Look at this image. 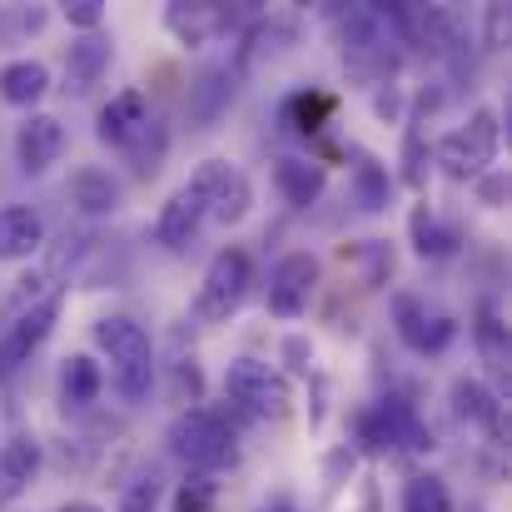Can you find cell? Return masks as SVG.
I'll list each match as a JSON object with an SVG mask.
<instances>
[{
	"instance_id": "2",
	"label": "cell",
	"mask_w": 512,
	"mask_h": 512,
	"mask_svg": "<svg viewBox=\"0 0 512 512\" xmlns=\"http://www.w3.org/2000/svg\"><path fill=\"white\" fill-rule=\"evenodd\" d=\"M170 448H174V458H179L184 468H194L199 478L224 473V468L239 463V438H234V428H229L214 408H189V413H179L170 428Z\"/></svg>"
},
{
	"instance_id": "21",
	"label": "cell",
	"mask_w": 512,
	"mask_h": 512,
	"mask_svg": "<svg viewBox=\"0 0 512 512\" xmlns=\"http://www.w3.org/2000/svg\"><path fill=\"white\" fill-rule=\"evenodd\" d=\"M403 512H453V498H448V483L433 478V473H418L403 483Z\"/></svg>"
},
{
	"instance_id": "33",
	"label": "cell",
	"mask_w": 512,
	"mask_h": 512,
	"mask_svg": "<svg viewBox=\"0 0 512 512\" xmlns=\"http://www.w3.org/2000/svg\"><path fill=\"white\" fill-rule=\"evenodd\" d=\"M274 512H294V508H284V503H279V508H274Z\"/></svg>"
},
{
	"instance_id": "24",
	"label": "cell",
	"mask_w": 512,
	"mask_h": 512,
	"mask_svg": "<svg viewBox=\"0 0 512 512\" xmlns=\"http://www.w3.org/2000/svg\"><path fill=\"white\" fill-rule=\"evenodd\" d=\"M413 249H418L423 259H443V254L453 249V234L428 214V204H418V209H413Z\"/></svg>"
},
{
	"instance_id": "18",
	"label": "cell",
	"mask_w": 512,
	"mask_h": 512,
	"mask_svg": "<svg viewBox=\"0 0 512 512\" xmlns=\"http://www.w3.org/2000/svg\"><path fill=\"white\" fill-rule=\"evenodd\" d=\"M100 388H105L100 363L90 353H70L65 368H60V398H65V408H90L100 398Z\"/></svg>"
},
{
	"instance_id": "15",
	"label": "cell",
	"mask_w": 512,
	"mask_h": 512,
	"mask_svg": "<svg viewBox=\"0 0 512 512\" xmlns=\"http://www.w3.org/2000/svg\"><path fill=\"white\" fill-rule=\"evenodd\" d=\"M45 90H50V70H45L40 60H10V65L0 70V100L15 105V110L40 105Z\"/></svg>"
},
{
	"instance_id": "8",
	"label": "cell",
	"mask_w": 512,
	"mask_h": 512,
	"mask_svg": "<svg viewBox=\"0 0 512 512\" xmlns=\"http://www.w3.org/2000/svg\"><path fill=\"white\" fill-rule=\"evenodd\" d=\"M314 289H319V259L314 254H284L274 264V279H269V309L279 319H299L309 309Z\"/></svg>"
},
{
	"instance_id": "34",
	"label": "cell",
	"mask_w": 512,
	"mask_h": 512,
	"mask_svg": "<svg viewBox=\"0 0 512 512\" xmlns=\"http://www.w3.org/2000/svg\"><path fill=\"white\" fill-rule=\"evenodd\" d=\"M468 512H483V508H468Z\"/></svg>"
},
{
	"instance_id": "11",
	"label": "cell",
	"mask_w": 512,
	"mask_h": 512,
	"mask_svg": "<svg viewBox=\"0 0 512 512\" xmlns=\"http://www.w3.org/2000/svg\"><path fill=\"white\" fill-rule=\"evenodd\" d=\"M65 150V130L55 115H25V125L15 130V160L25 174H45Z\"/></svg>"
},
{
	"instance_id": "6",
	"label": "cell",
	"mask_w": 512,
	"mask_h": 512,
	"mask_svg": "<svg viewBox=\"0 0 512 512\" xmlns=\"http://www.w3.org/2000/svg\"><path fill=\"white\" fill-rule=\"evenodd\" d=\"M358 433H363V443H368L373 453H388V448L428 453V448H433L428 428L418 423V413H413L403 398H383L378 408H368V413L358 418Z\"/></svg>"
},
{
	"instance_id": "13",
	"label": "cell",
	"mask_w": 512,
	"mask_h": 512,
	"mask_svg": "<svg viewBox=\"0 0 512 512\" xmlns=\"http://www.w3.org/2000/svg\"><path fill=\"white\" fill-rule=\"evenodd\" d=\"M40 249H45V219L30 204H5L0 209V259L20 264V259H30Z\"/></svg>"
},
{
	"instance_id": "1",
	"label": "cell",
	"mask_w": 512,
	"mask_h": 512,
	"mask_svg": "<svg viewBox=\"0 0 512 512\" xmlns=\"http://www.w3.org/2000/svg\"><path fill=\"white\" fill-rule=\"evenodd\" d=\"M95 343H100V353L110 358L115 388H120L130 403L150 398V388H155V343H150V334H145L135 319L110 314V319L95 324Z\"/></svg>"
},
{
	"instance_id": "16",
	"label": "cell",
	"mask_w": 512,
	"mask_h": 512,
	"mask_svg": "<svg viewBox=\"0 0 512 512\" xmlns=\"http://www.w3.org/2000/svg\"><path fill=\"white\" fill-rule=\"evenodd\" d=\"M274 184H279V194L294 204V209H309L319 194H324V184H329V170L324 165H314V160H279L274 165Z\"/></svg>"
},
{
	"instance_id": "19",
	"label": "cell",
	"mask_w": 512,
	"mask_h": 512,
	"mask_svg": "<svg viewBox=\"0 0 512 512\" xmlns=\"http://www.w3.org/2000/svg\"><path fill=\"white\" fill-rule=\"evenodd\" d=\"M453 413L468 418V423H483V428H498L503 423V403L478 378H458L453 383Z\"/></svg>"
},
{
	"instance_id": "14",
	"label": "cell",
	"mask_w": 512,
	"mask_h": 512,
	"mask_svg": "<svg viewBox=\"0 0 512 512\" xmlns=\"http://www.w3.org/2000/svg\"><path fill=\"white\" fill-rule=\"evenodd\" d=\"M65 194H70V204H75L80 214H115V209H120V184L110 179V170H95V165L70 174Z\"/></svg>"
},
{
	"instance_id": "28",
	"label": "cell",
	"mask_w": 512,
	"mask_h": 512,
	"mask_svg": "<svg viewBox=\"0 0 512 512\" xmlns=\"http://www.w3.org/2000/svg\"><path fill=\"white\" fill-rule=\"evenodd\" d=\"M209 503H214V483L209 478H189L179 488V498H174V512H204Z\"/></svg>"
},
{
	"instance_id": "22",
	"label": "cell",
	"mask_w": 512,
	"mask_h": 512,
	"mask_svg": "<svg viewBox=\"0 0 512 512\" xmlns=\"http://www.w3.org/2000/svg\"><path fill=\"white\" fill-rule=\"evenodd\" d=\"M353 189H358L363 209H388V199H393V179H388V170L378 160H358L353 165Z\"/></svg>"
},
{
	"instance_id": "10",
	"label": "cell",
	"mask_w": 512,
	"mask_h": 512,
	"mask_svg": "<svg viewBox=\"0 0 512 512\" xmlns=\"http://www.w3.org/2000/svg\"><path fill=\"white\" fill-rule=\"evenodd\" d=\"M393 309H398V339L408 343L413 353H443L453 343V334H458L448 314H438V309H428L418 299H398Z\"/></svg>"
},
{
	"instance_id": "27",
	"label": "cell",
	"mask_w": 512,
	"mask_h": 512,
	"mask_svg": "<svg viewBox=\"0 0 512 512\" xmlns=\"http://www.w3.org/2000/svg\"><path fill=\"white\" fill-rule=\"evenodd\" d=\"M403 160H408L403 179H408L413 189H423V184H428V155H423V140H418V130H408V140H403Z\"/></svg>"
},
{
	"instance_id": "3",
	"label": "cell",
	"mask_w": 512,
	"mask_h": 512,
	"mask_svg": "<svg viewBox=\"0 0 512 512\" xmlns=\"http://www.w3.org/2000/svg\"><path fill=\"white\" fill-rule=\"evenodd\" d=\"M224 398L239 403L254 418H284L289 403H294V388H289V378L274 363H264V358H234L224 368Z\"/></svg>"
},
{
	"instance_id": "5",
	"label": "cell",
	"mask_w": 512,
	"mask_h": 512,
	"mask_svg": "<svg viewBox=\"0 0 512 512\" xmlns=\"http://www.w3.org/2000/svg\"><path fill=\"white\" fill-rule=\"evenodd\" d=\"M244 294H249V254H239V249H219V254L209 259L204 279H199L194 314L209 319V324H219V319H229V314L244 304Z\"/></svg>"
},
{
	"instance_id": "30",
	"label": "cell",
	"mask_w": 512,
	"mask_h": 512,
	"mask_svg": "<svg viewBox=\"0 0 512 512\" xmlns=\"http://www.w3.org/2000/svg\"><path fill=\"white\" fill-rule=\"evenodd\" d=\"M20 493H25V488L10 478V468H5V458H0V508H5V503H15Z\"/></svg>"
},
{
	"instance_id": "17",
	"label": "cell",
	"mask_w": 512,
	"mask_h": 512,
	"mask_svg": "<svg viewBox=\"0 0 512 512\" xmlns=\"http://www.w3.org/2000/svg\"><path fill=\"white\" fill-rule=\"evenodd\" d=\"M105 65H110V40L105 35L70 40V50H65V80H70V90H90L105 75Z\"/></svg>"
},
{
	"instance_id": "25",
	"label": "cell",
	"mask_w": 512,
	"mask_h": 512,
	"mask_svg": "<svg viewBox=\"0 0 512 512\" xmlns=\"http://www.w3.org/2000/svg\"><path fill=\"white\" fill-rule=\"evenodd\" d=\"M0 458H5V468H10V478H15L20 488L40 473V443H35L30 433H15L10 443H0Z\"/></svg>"
},
{
	"instance_id": "7",
	"label": "cell",
	"mask_w": 512,
	"mask_h": 512,
	"mask_svg": "<svg viewBox=\"0 0 512 512\" xmlns=\"http://www.w3.org/2000/svg\"><path fill=\"white\" fill-rule=\"evenodd\" d=\"M189 184L199 189L209 219H219V224H239V219L249 214V204H254V184H249V174L239 170V165H229V160H204Z\"/></svg>"
},
{
	"instance_id": "31",
	"label": "cell",
	"mask_w": 512,
	"mask_h": 512,
	"mask_svg": "<svg viewBox=\"0 0 512 512\" xmlns=\"http://www.w3.org/2000/svg\"><path fill=\"white\" fill-rule=\"evenodd\" d=\"M503 194H508V179H503V174H493V179H483V199H488L493 209H498V199H503Z\"/></svg>"
},
{
	"instance_id": "4",
	"label": "cell",
	"mask_w": 512,
	"mask_h": 512,
	"mask_svg": "<svg viewBox=\"0 0 512 512\" xmlns=\"http://www.w3.org/2000/svg\"><path fill=\"white\" fill-rule=\"evenodd\" d=\"M498 145H503L498 115H493V110H473V120L438 145V165L453 174V179H478V174L498 160Z\"/></svg>"
},
{
	"instance_id": "20",
	"label": "cell",
	"mask_w": 512,
	"mask_h": 512,
	"mask_svg": "<svg viewBox=\"0 0 512 512\" xmlns=\"http://www.w3.org/2000/svg\"><path fill=\"white\" fill-rule=\"evenodd\" d=\"M229 100H234V75L229 70H209V75H199V85H189V115L194 120H214Z\"/></svg>"
},
{
	"instance_id": "26",
	"label": "cell",
	"mask_w": 512,
	"mask_h": 512,
	"mask_svg": "<svg viewBox=\"0 0 512 512\" xmlns=\"http://www.w3.org/2000/svg\"><path fill=\"white\" fill-rule=\"evenodd\" d=\"M214 25H219V10H209V5H189V10H184V5H174L170 10V30L184 40V45H199Z\"/></svg>"
},
{
	"instance_id": "23",
	"label": "cell",
	"mask_w": 512,
	"mask_h": 512,
	"mask_svg": "<svg viewBox=\"0 0 512 512\" xmlns=\"http://www.w3.org/2000/svg\"><path fill=\"white\" fill-rule=\"evenodd\" d=\"M160 498H165V478H160L155 468H145V473H135V478L120 488V512H155Z\"/></svg>"
},
{
	"instance_id": "9",
	"label": "cell",
	"mask_w": 512,
	"mask_h": 512,
	"mask_svg": "<svg viewBox=\"0 0 512 512\" xmlns=\"http://www.w3.org/2000/svg\"><path fill=\"white\" fill-rule=\"evenodd\" d=\"M204 219H209V209H204L199 189H194V184H179L170 199H165L160 219H155V239H160L165 249H174V254H179V249H189V244L199 239Z\"/></svg>"
},
{
	"instance_id": "35",
	"label": "cell",
	"mask_w": 512,
	"mask_h": 512,
	"mask_svg": "<svg viewBox=\"0 0 512 512\" xmlns=\"http://www.w3.org/2000/svg\"><path fill=\"white\" fill-rule=\"evenodd\" d=\"M264 512H274V508H264Z\"/></svg>"
},
{
	"instance_id": "12",
	"label": "cell",
	"mask_w": 512,
	"mask_h": 512,
	"mask_svg": "<svg viewBox=\"0 0 512 512\" xmlns=\"http://www.w3.org/2000/svg\"><path fill=\"white\" fill-rule=\"evenodd\" d=\"M145 125H150V105H145V95L140 90H120L105 110H100V140L105 145H115V150H130L140 135H145Z\"/></svg>"
},
{
	"instance_id": "32",
	"label": "cell",
	"mask_w": 512,
	"mask_h": 512,
	"mask_svg": "<svg viewBox=\"0 0 512 512\" xmlns=\"http://www.w3.org/2000/svg\"><path fill=\"white\" fill-rule=\"evenodd\" d=\"M60 512H105V508H95V503H65Z\"/></svg>"
},
{
	"instance_id": "29",
	"label": "cell",
	"mask_w": 512,
	"mask_h": 512,
	"mask_svg": "<svg viewBox=\"0 0 512 512\" xmlns=\"http://www.w3.org/2000/svg\"><path fill=\"white\" fill-rule=\"evenodd\" d=\"M65 20L80 25L85 35H95L100 20H105V5H100V0H70V5H65Z\"/></svg>"
}]
</instances>
